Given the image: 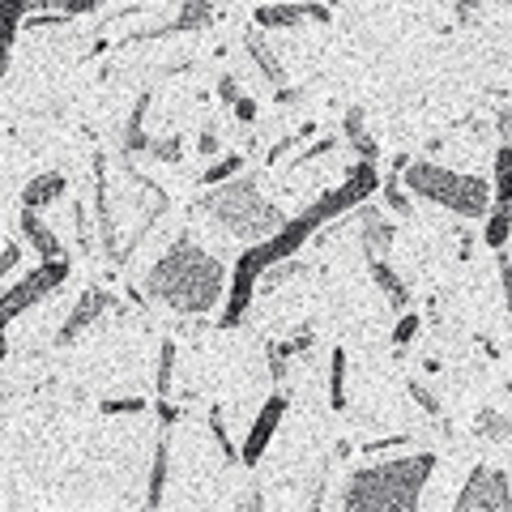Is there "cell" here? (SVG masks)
<instances>
[{"label": "cell", "mask_w": 512, "mask_h": 512, "mask_svg": "<svg viewBox=\"0 0 512 512\" xmlns=\"http://www.w3.org/2000/svg\"><path fill=\"white\" fill-rule=\"evenodd\" d=\"M491 205H504V210H512V141H508V146H500V154H495Z\"/></svg>", "instance_id": "19"}, {"label": "cell", "mask_w": 512, "mask_h": 512, "mask_svg": "<svg viewBox=\"0 0 512 512\" xmlns=\"http://www.w3.org/2000/svg\"><path fill=\"white\" fill-rule=\"evenodd\" d=\"M18 227H22V239H30V248L39 252V261H52V256H64L60 248V235L47 227L39 210H22L18 214Z\"/></svg>", "instance_id": "14"}, {"label": "cell", "mask_w": 512, "mask_h": 512, "mask_svg": "<svg viewBox=\"0 0 512 512\" xmlns=\"http://www.w3.org/2000/svg\"><path fill=\"white\" fill-rule=\"evenodd\" d=\"M146 295L180 316L214 312L222 295H227V265H222L214 252H205L201 244H192V235H180L150 265Z\"/></svg>", "instance_id": "1"}, {"label": "cell", "mask_w": 512, "mask_h": 512, "mask_svg": "<svg viewBox=\"0 0 512 512\" xmlns=\"http://www.w3.org/2000/svg\"><path fill=\"white\" fill-rule=\"evenodd\" d=\"M406 389H410V397H414V402H419V406H423V414H440V410H444V402H440V397H436V393H431V389H427V384H423V380H410V384H406Z\"/></svg>", "instance_id": "29"}, {"label": "cell", "mask_w": 512, "mask_h": 512, "mask_svg": "<svg viewBox=\"0 0 512 512\" xmlns=\"http://www.w3.org/2000/svg\"><path fill=\"white\" fill-rule=\"evenodd\" d=\"M167 478H171V444H167V431H163V436H158V444H154V470H150V491H146V504H150V508L163 504Z\"/></svg>", "instance_id": "16"}, {"label": "cell", "mask_w": 512, "mask_h": 512, "mask_svg": "<svg viewBox=\"0 0 512 512\" xmlns=\"http://www.w3.org/2000/svg\"><path fill=\"white\" fill-rule=\"evenodd\" d=\"M239 171H244V154H227V158H218V163L214 167H205V175H201V184H227L231 180V175H239Z\"/></svg>", "instance_id": "25"}, {"label": "cell", "mask_w": 512, "mask_h": 512, "mask_svg": "<svg viewBox=\"0 0 512 512\" xmlns=\"http://www.w3.org/2000/svg\"><path fill=\"white\" fill-rule=\"evenodd\" d=\"M107 308H111V295H107V291H99V286H90V291H86V295L69 308V316H64V325L56 329V346H73V342L82 338V333H86L90 325H99Z\"/></svg>", "instance_id": "9"}, {"label": "cell", "mask_w": 512, "mask_h": 512, "mask_svg": "<svg viewBox=\"0 0 512 512\" xmlns=\"http://www.w3.org/2000/svg\"><path fill=\"white\" fill-rule=\"evenodd\" d=\"M295 274H299V261H295V256H286V261H274V265L265 269L261 286H269V291H274V286H282L286 278H295Z\"/></svg>", "instance_id": "27"}, {"label": "cell", "mask_w": 512, "mask_h": 512, "mask_svg": "<svg viewBox=\"0 0 512 512\" xmlns=\"http://www.w3.org/2000/svg\"><path fill=\"white\" fill-rule=\"evenodd\" d=\"M500 286H504V308H508V320H512V261L500 252Z\"/></svg>", "instance_id": "36"}, {"label": "cell", "mask_w": 512, "mask_h": 512, "mask_svg": "<svg viewBox=\"0 0 512 512\" xmlns=\"http://www.w3.org/2000/svg\"><path fill=\"white\" fill-rule=\"evenodd\" d=\"M103 414H111V419H120V414H141L146 410V402L141 397H103Z\"/></svg>", "instance_id": "28"}, {"label": "cell", "mask_w": 512, "mask_h": 512, "mask_svg": "<svg viewBox=\"0 0 512 512\" xmlns=\"http://www.w3.org/2000/svg\"><path fill=\"white\" fill-rule=\"evenodd\" d=\"M197 150H201V154H214V150H218V133H214V128H201Z\"/></svg>", "instance_id": "38"}, {"label": "cell", "mask_w": 512, "mask_h": 512, "mask_svg": "<svg viewBox=\"0 0 512 512\" xmlns=\"http://www.w3.org/2000/svg\"><path fill=\"white\" fill-rule=\"evenodd\" d=\"M261 274H265V265H261V256H256V244H244L235 269L227 274V295H222V316H218L222 329H235L239 320L248 316L252 295H256V286H261Z\"/></svg>", "instance_id": "6"}, {"label": "cell", "mask_w": 512, "mask_h": 512, "mask_svg": "<svg viewBox=\"0 0 512 512\" xmlns=\"http://www.w3.org/2000/svg\"><path fill=\"white\" fill-rule=\"evenodd\" d=\"M210 431H214V440L222 444L227 461H239V453H235V444H231V436H227V423H222V410H218V406L210 410Z\"/></svg>", "instance_id": "30"}, {"label": "cell", "mask_w": 512, "mask_h": 512, "mask_svg": "<svg viewBox=\"0 0 512 512\" xmlns=\"http://www.w3.org/2000/svg\"><path fill=\"white\" fill-rule=\"evenodd\" d=\"M146 150L154 158H163V163H175V158H180V141H175V137H158V141H150Z\"/></svg>", "instance_id": "32"}, {"label": "cell", "mask_w": 512, "mask_h": 512, "mask_svg": "<svg viewBox=\"0 0 512 512\" xmlns=\"http://www.w3.org/2000/svg\"><path fill=\"white\" fill-rule=\"evenodd\" d=\"M244 52L252 56V64L261 69V77H265L269 86H274V90L286 86V64H282V56L274 52V47H269L265 30H248V35H244Z\"/></svg>", "instance_id": "11"}, {"label": "cell", "mask_w": 512, "mask_h": 512, "mask_svg": "<svg viewBox=\"0 0 512 512\" xmlns=\"http://www.w3.org/2000/svg\"><path fill=\"white\" fill-rule=\"evenodd\" d=\"M282 414H286V397H282V393H274L261 410H256V419H252L248 436H244V448H239V461H244L248 470L261 466V457L269 453V444H274L278 427H282Z\"/></svg>", "instance_id": "8"}, {"label": "cell", "mask_w": 512, "mask_h": 512, "mask_svg": "<svg viewBox=\"0 0 512 512\" xmlns=\"http://www.w3.org/2000/svg\"><path fill=\"white\" fill-rule=\"evenodd\" d=\"M18 265H22V244H5V248H0V282H5Z\"/></svg>", "instance_id": "33"}, {"label": "cell", "mask_w": 512, "mask_h": 512, "mask_svg": "<svg viewBox=\"0 0 512 512\" xmlns=\"http://www.w3.org/2000/svg\"><path fill=\"white\" fill-rule=\"evenodd\" d=\"M342 137H346V146H355L359 158H367V163H376V137H367V128H363V107H350L346 111V120H342Z\"/></svg>", "instance_id": "17"}, {"label": "cell", "mask_w": 512, "mask_h": 512, "mask_svg": "<svg viewBox=\"0 0 512 512\" xmlns=\"http://www.w3.org/2000/svg\"><path fill=\"white\" fill-rule=\"evenodd\" d=\"M5 69H9V52H0V77H5Z\"/></svg>", "instance_id": "42"}, {"label": "cell", "mask_w": 512, "mask_h": 512, "mask_svg": "<svg viewBox=\"0 0 512 512\" xmlns=\"http://www.w3.org/2000/svg\"><path fill=\"white\" fill-rule=\"evenodd\" d=\"M64 192H69V180H64L60 171H39L35 180L22 188V210H47V205H56Z\"/></svg>", "instance_id": "12"}, {"label": "cell", "mask_w": 512, "mask_h": 512, "mask_svg": "<svg viewBox=\"0 0 512 512\" xmlns=\"http://www.w3.org/2000/svg\"><path fill=\"white\" fill-rule=\"evenodd\" d=\"M474 431L483 436L487 444H508L512 440V419L500 410H478V419H474Z\"/></svg>", "instance_id": "22"}, {"label": "cell", "mask_w": 512, "mask_h": 512, "mask_svg": "<svg viewBox=\"0 0 512 512\" xmlns=\"http://www.w3.org/2000/svg\"><path fill=\"white\" fill-rule=\"evenodd\" d=\"M406 163H410V158H406V154H397V158H393V171L380 180V201L389 205V210H393L397 218H410V210H414L410 197H406V180H402Z\"/></svg>", "instance_id": "15"}, {"label": "cell", "mask_w": 512, "mask_h": 512, "mask_svg": "<svg viewBox=\"0 0 512 512\" xmlns=\"http://www.w3.org/2000/svg\"><path fill=\"white\" fill-rule=\"evenodd\" d=\"M146 111H150V94H141L137 107H133V116H128V133H124V146L128 150H146L150 146V137L141 133V120H146Z\"/></svg>", "instance_id": "24"}, {"label": "cell", "mask_w": 512, "mask_h": 512, "mask_svg": "<svg viewBox=\"0 0 512 512\" xmlns=\"http://www.w3.org/2000/svg\"><path fill=\"white\" fill-rule=\"evenodd\" d=\"M69 274H73L69 256H52V261H39L35 269H26L13 286H5V291H0V333H5L22 312L35 308V303L56 295L60 286L69 282Z\"/></svg>", "instance_id": "5"}, {"label": "cell", "mask_w": 512, "mask_h": 512, "mask_svg": "<svg viewBox=\"0 0 512 512\" xmlns=\"http://www.w3.org/2000/svg\"><path fill=\"white\" fill-rule=\"evenodd\" d=\"M5 355H9V342H5V333H0V363H5Z\"/></svg>", "instance_id": "41"}, {"label": "cell", "mask_w": 512, "mask_h": 512, "mask_svg": "<svg viewBox=\"0 0 512 512\" xmlns=\"http://www.w3.org/2000/svg\"><path fill=\"white\" fill-rule=\"evenodd\" d=\"M436 474V457H384L372 466H359L342 487V508L350 512H414L423 504V491Z\"/></svg>", "instance_id": "2"}, {"label": "cell", "mask_w": 512, "mask_h": 512, "mask_svg": "<svg viewBox=\"0 0 512 512\" xmlns=\"http://www.w3.org/2000/svg\"><path fill=\"white\" fill-rule=\"evenodd\" d=\"M329 150H338V137H325V141H316V146H312V150H303V154L295 158V163H291V167H303V163H316V158H325Z\"/></svg>", "instance_id": "34"}, {"label": "cell", "mask_w": 512, "mask_h": 512, "mask_svg": "<svg viewBox=\"0 0 512 512\" xmlns=\"http://www.w3.org/2000/svg\"><path fill=\"white\" fill-rule=\"evenodd\" d=\"M402 180L410 184V192L427 205H440V210L466 218V222H483L491 210V184L478 180V175L466 171H453V167H440V163H406Z\"/></svg>", "instance_id": "4"}, {"label": "cell", "mask_w": 512, "mask_h": 512, "mask_svg": "<svg viewBox=\"0 0 512 512\" xmlns=\"http://www.w3.org/2000/svg\"><path fill=\"white\" fill-rule=\"evenodd\" d=\"M359 239H363V256H367V261H384V256L393 252V227H389V218H384L376 205H367V201H363V210H359Z\"/></svg>", "instance_id": "10"}, {"label": "cell", "mask_w": 512, "mask_h": 512, "mask_svg": "<svg viewBox=\"0 0 512 512\" xmlns=\"http://www.w3.org/2000/svg\"><path fill=\"white\" fill-rule=\"evenodd\" d=\"M308 18V0H278V5H261L256 9V30H295Z\"/></svg>", "instance_id": "13"}, {"label": "cell", "mask_w": 512, "mask_h": 512, "mask_svg": "<svg viewBox=\"0 0 512 512\" xmlns=\"http://www.w3.org/2000/svg\"><path fill=\"white\" fill-rule=\"evenodd\" d=\"M457 512H508L512 508V478L504 470L491 466H474L466 487L457 491L453 500Z\"/></svg>", "instance_id": "7"}, {"label": "cell", "mask_w": 512, "mask_h": 512, "mask_svg": "<svg viewBox=\"0 0 512 512\" xmlns=\"http://www.w3.org/2000/svg\"><path fill=\"white\" fill-rule=\"evenodd\" d=\"M414 333H419V316L406 312L402 320H397V329H393V346H410V342H414Z\"/></svg>", "instance_id": "31"}, {"label": "cell", "mask_w": 512, "mask_h": 512, "mask_svg": "<svg viewBox=\"0 0 512 512\" xmlns=\"http://www.w3.org/2000/svg\"><path fill=\"white\" fill-rule=\"evenodd\" d=\"M205 214L227 235L244 239V244H261V239H269L286 222L278 205L265 201L256 175H231L227 184H214V192L205 197Z\"/></svg>", "instance_id": "3"}, {"label": "cell", "mask_w": 512, "mask_h": 512, "mask_svg": "<svg viewBox=\"0 0 512 512\" xmlns=\"http://www.w3.org/2000/svg\"><path fill=\"white\" fill-rule=\"evenodd\" d=\"M325 5H329V9H333V5H342V0H325Z\"/></svg>", "instance_id": "43"}, {"label": "cell", "mask_w": 512, "mask_h": 512, "mask_svg": "<svg viewBox=\"0 0 512 512\" xmlns=\"http://www.w3.org/2000/svg\"><path fill=\"white\" fill-rule=\"evenodd\" d=\"M367 265H372V282L380 286V291L389 295L397 308H410V286L397 278V269L389 265V256H384V261H367Z\"/></svg>", "instance_id": "18"}, {"label": "cell", "mask_w": 512, "mask_h": 512, "mask_svg": "<svg viewBox=\"0 0 512 512\" xmlns=\"http://www.w3.org/2000/svg\"><path fill=\"white\" fill-rule=\"evenodd\" d=\"M453 5H457V13H461V18H474V13H478V5H483V0H453Z\"/></svg>", "instance_id": "39"}, {"label": "cell", "mask_w": 512, "mask_h": 512, "mask_svg": "<svg viewBox=\"0 0 512 512\" xmlns=\"http://www.w3.org/2000/svg\"><path fill=\"white\" fill-rule=\"evenodd\" d=\"M218 94H222V99H227L231 107L244 99V94H239V86H235V77H222V82H218Z\"/></svg>", "instance_id": "37"}, {"label": "cell", "mask_w": 512, "mask_h": 512, "mask_svg": "<svg viewBox=\"0 0 512 512\" xmlns=\"http://www.w3.org/2000/svg\"><path fill=\"white\" fill-rule=\"evenodd\" d=\"M410 444V436H389V440H372V444H363V453L367 457H380V453H393V448H402Z\"/></svg>", "instance_id": "35"}, {"label": "cell", "mask_w": 512, "mask_h": 512, "mask_svg": "<svg viewBox=\"0 0 512 512\" xmlns=\"http://www.w3.org/2000/svg\"><path fill=\"white\" fill-rule=\"evenodd\" d=\"M235 116H239V120H256V107H252V99H239V103H235Z\"/></svg>", "instance_id": "40"}, {"label": "cell", "mask_w": 512, "mask_h": 512, "mask_svg": "<svg viewBox=\"0 0 512 512\" xmlns=\"http://www.w3.org/2000/svg\"><path fill=\"white\" fill-rule=\"evenodd\" d=\"M508 235H512V210H504V205H491L487 218H483V244L495 248V252H504Z\"/></svg>", "instance_id": "21"}, {"label": "cell", "mask_w": 512, "mask_h": 512, "mask_svg": "<svg viewBox=\"0 0 512 512\" xmlns=\"http://www.w3.org/2000/svg\"><path fill=\"white\" fill-rule=\"evenodd\" d=\"M329 406L346 410V350L342 346L329 355Z\"/></svg>", "instance_id": "23"}, {"label": "cell", "mask_w": 512, "mask_h": 512, "mask_svg": "<svg viewBox=\"0 0 512 512\" xmlns=\"http://www.w3.org/2000/svg\"><path fill=\"white\" fill-rule=\"evenodd\" d=\"M210 22H214V5H210V0H184V9L175 13L171 30H175V35H188V30H205Z\"/></svg>", "instance_id": "20"}, {"label": "cell", "mask_w": 512, "mask_h": 512, "mask_svg": "<svg viewBox=\"0 0 512 512\" xmlns=\"http://www.w3.org/2000/svg\"><path fill=\"white\" fill-rule=\"evenodd\" d=\"M171 380H175V342H163L158 346V397H171Z\"/></svg>", "instance_id": "26"}]
</instances>
